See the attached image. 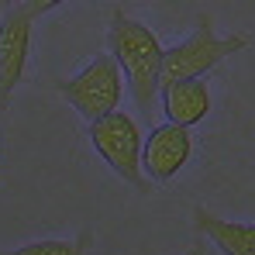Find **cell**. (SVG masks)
Listing matches in <instances>:
<instances>
[{
  "instance_id": "1",
  "label": "cell",
  "mask_w": 255,
  "mask_h": 255,
  "mask_svg": "<svg viewBox=\"0 0 255 255\" xmlns=\"http://www.w3.org/2000/svg\"><path fill=\"white\" fill-rule=\"evenodd\" d=\"M111 59L121 69V80L131 90L134 104L141 114H152V104L159 97V80H162V45L152 28L141 21L128 17L125 10H111Z\"/></svg>"
},
{
  "instance_id": "2",
  "label": "cell",
  "mask_w": 255,
  "mask_h": 255,
  "mask_svg": "<svg viewBox=\"0 0 255 255\" xmlns=\"http://www.w3.org/2000/svg\"><path fill=\"white\" fill-rule=\"evenodd\" d=\"M249 35H217L214 31L211 14L197 17V28L172 48H162V80L159 90L172 83H186V80H207L214 66H221L228 55L249 48Z\"/></svg>"
},
{
  "instance_id": "3",
  "label": "cell",
  "mask_w": 255,
  "mask_h": 255,
  "mask_svg": "<svg viewBox=\"0 0 255 255\" xmlns=\"http://www.w3.org/2000/svg\"><path fill=\"white\" fill-rule=\"evenodd\" d=\"M55 7V0H28L14 3L0 17V111H7L14 86H21L31 52V28L35 21Z\"/></svg>"
},
{
  "instance_id": "4",
  "label": "cell",
  "mask_w": 255,
  "mask_h": 255,
  "mask_svg": "<svg viewBox=\"0 0 255 255\" xmlns=\"http://www.w3.org/2000/svg\"><path fill=\"white\" fill-rule=\"evenodd\" d=\"M90 141L97 148V155L118 172L125 183H131L138 193H148V179L141 172V128L138 121L125 114V111H114L100 121L90 125Z\"/></svg>"
},
{
  "instance_id": "5",
  "label": "cell",
  "mask_w": 255,
  "mask_h": 255,
  "mask_svg": "<svg viewBox=\"0 0 255 255\" xmlns=\"http://www.w3.org/2000/svg\"><path fill=\"white\" fill-rule=\"evenodd\" d=\"M59 93L69 100V107H76L93 125V121L118 111V104L125 97V80H121V69L111 55H93L76 76L59 83Z\"/></svg>"
},
{
  "instance_id": "6",
  "label": "cell",
  "mask_w": 255,
  "mask_h": 255,
  "mask_svg": "<svg viewBox=\"0 0 255 255\" xmlns=\"http://www.w3.org/2000/svg\"><path fill=\"white\" fill-rule=\"evenodd\" d=\"M193 155V131L176 125H159L141 141V172L148 183H169Z\"/></svg>"
},
{
  "instance_id": "7",
  "label": "cell",
  "mask_w": 255,
  "mask_h": 255,
  "mask_svg": "<svg viewBox=\"0 0 255 255\" xmlns=\"http://www.w3.org/2000/svg\"><path fill=\"white\" fill-rule=\"evenodd\" d=\"M162 107L176 128H193L211 114V86L207 80H186V83L162 86Z\"/></svg>"
},
{
  "instance_id": "8",
  "label": "cell",
  "mask_w": 255,
  "mask_h": 255,
  "mask_svg": "<svg viewBox=\"0 0 255 255\" xmlns=\"http://www.w3.org/2000/svg\"><path fill=\"white\" fill-rule=\"evenodd\" d=\"M193 221H197V228L217 245V252L255 255V224H249V221H224V217L211 214L207 207H197L193 211Z\"/></svg>"
},
{
  "instance_id": "9",
  "label": "cell",
  "mask_w": 255,
  "mask_h": 255,
  "mask_svg": "<svg viewBox=\"0 0 255 255\" xmlns=\"http://www.w3.org/2000/svg\"><path fill=\"white\" fill-rule=\"evenodd\" d=\"M90 245H93V231L83 228L76 238H38L0 255H90Z\"/></svg>"
},
{
  "instance_id": "10",
  "label": "cell",
  "mask_w": 255,
  "mask_h": 255,
  "mask_svg": "<svg viewBox=\"0 0 255 255\" xmlns=\"http://www.w3.org/2000/svg\"><path fill=\"white\" fill-rule=\"evenodd\" d=\"M186 255H204V249H200V245H193V249H190Z\"/></svg>"
}]
</instances>
